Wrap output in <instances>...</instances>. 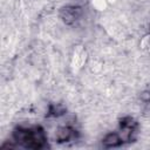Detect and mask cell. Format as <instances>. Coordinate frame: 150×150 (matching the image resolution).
I'll return each mask as SVG.
<instances>
[{
  "label": "cell",
  "instance_id": "cell-1",
  "mask_svg": "<svg viewBox=\"0 0 150 150\" xmlns=\"http://www.w3.org/2000/svg\"><path fill=\"white\" fill-rule=\"evenodd\" d=\"M14 138L16 142L22 143L27 148H33V149H39L45 145L46 137L45 134L41 129L39 128H19L14 131Z\"/></svg>",
  "mask_w": 150,
  "mask_h": 150
},
{
  "label": "cell",
  "instance_id": "cell-2",
  "mask_svg": "<svg viewBox=\"0 0 150 150\" xmlns=\"http://www.w3.org/2000/svg\"><path fill=\"white\" fill-rule=\"evenodd\" d=\"M122 141H123L122 137L118 136L117 134H109L103 139V145L107 148H114V146L120 145L122 143Z\"/></svg>",
  "mask_w": 150,
  "mask_h": 150
},
{
  "label": "cell",
  "instance_id": "cell-3",
  "mask_svg": "<svg viewBox=\"0 0 150 150\" xmlns=\"http://www.w3.org/2000/svg\"><path fill=\"white\" fill-rule=\"evenodd\" d=\"M79 14H80L79 8H74V7H71V8H66V9L62 11V19H63L67 23H70V22H73L74 20L77 19Z\"/></svg>",
  "mask_w": 150,
  "mask_h": 150
},
{
  "label": "cell",
  "instance_id": "cell-4",
  "mask_svg": "<svg viewBox=\"0 0 150 150\" xmlns=\"http://www.w3.org/2000/svg\"><path fill=\"white\" fill-rule=\"evenodd\" d=\"M71 135H73V130L70 128L63 127V128H60L57 131V139L59 142H66L71 137Z\"/></svg>",
  "mask_w": 150,
  "mask_h": 150
}]
</instances>
